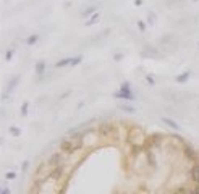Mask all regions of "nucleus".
Segmentation results:
<instances>
[{
    "label": "nucleus",
    "instance_id": "obj_5",
    "mask_svg": "<svg viewBox=\"0 0 199 194\" xmlns=\"http://www.w3.org/2000/svg\"><path fill=\"white\" fill-rule=\"evenodd\" d=\"M183 155H184L188 160H191L193 163H196L197 160H199V155H197V152H196V149H193V146H189V144H184Z\"/></svg>",
    "mask_w": 199,
    "mask_h": 194
},
{
    "label": "nucleus",
    "instance_id": "obj_29",
    "mask_svg": "<svg viewBox=\"0 0 199 194\" xmlns=\"http://www.w3.org/2000/svg\"><path fill=\"white\" fill-rule=\"evenodd\" d=\"M12 57H13V50H8L7 54H5V58L7 60H12Z\"/></svg>",
    "mask_w": 199,
    "mask_h": 194
},
{
    "label": "nucleus",
    "instance_id": "obj_17",
    "mask_svg": "<svg viewBox=\"0 0 199 194\" xmlns=\"http://www.w3.org/2000/svg\"><path fill=\"white\" fill-rule=\"evenodd\" d=\"M143 152V146H139V144H133V147H131V155H138Z\"/></svg>",
    "mask_w": 199,
    "mask_h": 194
},
{
    "label": "nucleus",
    "instance_id": "obj_13",
    "mask_svg": "<svg viewBox=\"0 0 199 194\" xmlns=\"http://www.w3.org/2000/svg\"><path fill=\"white\" fill-rule=\"evenodd\" d=\"M162 121L165 123V125H167V126H170V128H173V130H180V126H178V123H175L173 120H172V118H162Z\"/></svg>",
    "mask_w": 199,
    "mask_h": 194
},
{
    "label": "nucleus",
    "instance_id": "obj_34",
    "mask_svg": "<svg viewBox=\"0 0 199 194\" xmlns=\"http://www.w3.org/2000/svg\"><path fill=\"white\" fill-rule=\"evenodd\" d=\"M2 194H10V189H7V188L2 189Z\"/></svg>",
    "mask_w": 199,
    "mask_h": 194
},
{
    "label": "nucleus",
    "instance_id": "obj_11",
    "mask_svg": "<svg viewBox=\"0 0 199 194\" xmlns=\"http://www.w3.org/2000/svg\"><path fill=\"white\" fill-rule=\"evenodd\" d=\"M173 194H189V188L184 186V184H180L173 189Z\"/></svg>",
    "mask_w": 199,
    "mask_h": 194
},
{
    "label": "nucleus",
    "instance_id": "obj_6",
    "mask_svg": "<svg viewBox=\"0 0 199 194\" xmlns=\"http://www.w3.org/2000/svg\"><path fill=\"white\" fill-rule=\"evenodd\" d=\"M63 159H65V154L61 152H55V154H52L49 159H47V165H52V167H57V165H63Z\"/></svg>",
    "mask_w": 199,
    "mask_h": 194
},
{
    "label": "nucleus",
    "instance_id": "obj_14",
    "mask_svg": "<svg viewBox=\"0 0 199 194\" xmlns=\"http://www.w3.org/2000/svg\"><path fill=\"white\" fill-rule=\"evenodd\" d=\"M44 71H45V61L44 60L37 61V63H36V73L37 74H42Z\"/></svg>",
    "mask_w": 199,
    "mask_h": 194
},
{
    "label": "nucleus",
    "instance_id": "obj_1",
    "mask_svg": "<svg viewBox=\"0 0 199 194\" xmlns=\"http://www.w3.org/2000/svg\"><path fill=\"white\" fill-rule=\"evenodd\" d=\"M83 146H84V141L83 139H76V138H63L60 141V150L63 152L65 155H71L75 154L76 150L79 149H83Z\"/></svg>",
    "mask_w": 199,
    "mask_h": 194
},
{
    "label": "nucleus",
    "instance_id": "obj_12",
    "mask_svg": "<svg viewBox=\"0 0 199 194\" xmlns=\"http://www.w3.org/2000/svg\"><path fill=\"white\" fill-rule=\"evenodd\" d=\"M191 178L196 184H199V167L197 165H194V167L191 168Z\"/></svg>",
    "mask_w": 199,
    "mask_h": 194
},
{
    "label": "nucleus",
    "instance_id": "obj_15",
    "mask_svg": "<svg viewBox=\"0 0 199 194\" xmlns=\"http://www.w3.org/2000/svg\"><path fill=\"white\" fill-rule=\"evenodd\" d=\"M99 18H101V15H99V13H94V15L86 21V26H92V25H96V23L99 21Z\"/></svg>",
    "mask_w": 199,
    "mask_h": 194
},
{
    "label": "nucleus",
    "instance_id": "obj_10",
    "mask_svg": "<svg viewBox=\"0 0 199 194\" xmlns=\"http://www.w3.org/2000/svg\"><path fill=\"white\" fill-rule=\"evenodd\" d=\"M71 63V57H68V58H61L55 63V68H63V67H68V65Z\"/></svg>",
    "mask_w": 199,
    "mask_h": 194
},
{
    "label": "nucleus",
    "instance_id": "obj_31",
    "mask_svg": "<svg viewBox=\"0 0 199 194\" xmlns=\"http://www.w3.org/2000/svg\"><path fill=\"white\" fill-rule=\"evenodd\" d=\"M65 191H66V183L63 184V188H61V189H58V192H57V194H65Z\"/></svg>",
    "mask_w": 199,
    "mask_h": 194
},
{
    "label": "nucleus",
    "instance_id": "obj_30",
    "mask_svg": "<svg viewBox=\"0 0 199 194\" xmlns=\"http://www.w3.org/2000/svg\"><path fill=\"white\" fill-rule=\"evenodd\" d=\"M113 58H115L117 61H120V60L123 58V55H121V54H115V55H113Z\"/></svg>",
    "mask_w": 199,
    "mask_h": 194
},
{
    "label": "nucleus",
    "instance_id": "obj_27",
    "mask_svg": "<svg viewBox=\"0 0 199 194\" xmlns=\"http://www.w3.org/2000/svg\"><path fill=\"white\" fill-rule=\"evenodd\" d=\"M146 81H148V83L151 84V86H154V84H155V81H154V78H152V76H151V74H148V76H146Z\"/></svg>",
    "mask_w": 199,
    "mask_h": 194
},
{
    "label": "nucleus",
    "instance_id": "obj_8",
    "mask_svg": "<svg viewBox=\"0 0 199 194\" xmlns=\"http://www.w3.org/2000/svg\"><path fill=\"white\" fill-rule=\"evenodd\" d=\"M141 55H143V57H152V55H155V57H157V55H160V52L157 50V49H154V47H151V45H146L144 47V49H143V52H141Z\"/></svg>",
    "mask_w": 199,
    "mask_h": 194
},
{
    "label": "nucleus",
    "instance_id": "obj_20",
    "mask_svg": "<svg viewBox=\"0 0 199 194\" xmlns=\"http://www.w3.org/2000/svg\"><path fill=\"white\" fill-rule=\"evenodd\" d=\"M120 110L128 112V113H134V108H133L131 105H126V104H121V105H120Z\"/></svg>",
    "mask_w": 199,
    "mask_h": 194
},
{
    "label": "nucleus",
    "instance_id": "obj_19",
    "mask_svg": "<svg viewBox=\"0 0 199 194\" xmlns=\"http://www.w3.org/2000/svg\"><path fill=\"white\" fill-rule=\"evenodd\" d=\"M148 163H149V165H152L154 168L157 167V163H155V157L152 155V152H151V150H148Z\"/></svg>",
    "mask_w": 199,
    "mask_h": 194
},
{
    "label": "nucleus",
    "instance_id": "obj_33",
    "mask_svg": "<svg viewBox=\"0 0 199 194\" xmlns=\"http://www.w3.org/2000/svg\"><path fill=\"white\" fill-rule=\"evenodd\" d=\"M28 167H29V163H28V162H25V163L21 165V168H23V170H28Z\"/></svg>",
    "mask_w": 199,
    "mask_h": 194
},
{
    "label": "nucleus",
    "instance_id": "obj_7",
    "mask_svg": "<svg viewBox=\"0 0 199 194\" xmlns=\"http://www.w3.org/2000/svg\"><path fill=\"white\" fill-rule=\"evenodd\" d=\"M162 144V136L160 134H152L146 139V147L148 149H152V147H159Z\"/></svg>",
    "mask_w": 199,
    "mask_h": 194
},
{
    "label": "nucleus",
    "instance_id": "obj_18",
    "mask_svg": "<svg viewBox=\"0 0 199 194\" xmlns=\"http://www.w3.org/2000/svg\"><path fill=\"white\" fill-rule=\"evenodd\" d=\"M37 41H39V34H32V36H29L26 39V44L28 45H32V44H36Z\"/></svg>",
    "mask_w": 199,
    "mask_h": 194
},
{
    "label": "nucleus",
    "instance_id": "obj_4",
    "mask_svg": "<svg viewBox=\"0 0 199 194\" xmlns=\"http://www.w3.org/2000/svg\"><path fill=\"white\" fill-rule=\"evenodd\" d=\"M65 173H66V170H65L63 165H57V167H54L47 173V176H49V179H52V181H60V179L65 176Z\"/></svg>",
    "mask_w": 199,
    "mask_h": 194
},
{
    "label": "nucleus",
    "instance_id": "obj_9",
    "mask_svg": "<svg viewBox=\"0 0 199 194\" xmlns=\"http://www.w3.org/2000/svg\"><path fill=\"white\" fill-rule=\"evenodd\" d=\"M189 76H191V71H184L181 74H178V76H177V83L178 84H184L189 79Z\"/></svg>",
    "mask_w": 199,
    "mask_h": 194
},
{
    "label": "nucleus",
    "instance_id": "obj_22",
    "mask_svg": "<svg viewBox=\"0 0 199 194\" xmlns=\"http://www.w3.org/2000/svg\"><path fill=\"white\" fill-rule=\"evenodd\" d=\"M8 131H10L12 136H20V134H21L20 128H16V126H10V128H8Z\"/></svg>",
    "mask_w": 199,
    "mask_h": 194
},
{
    "label": "nucleus",
    "instance_id": "obj_32",
    "mask_svg": "<svg viewBox=\"0 0 199 194\" xmlns=\"http://www.w3.org/2000/svg\"><path fill=\"white\" fill-rule=\"evenodd\" d=\"M134 5L136 7H141V5H143V0H134Z\"/></svg>",
    "mask_w": 199,
    "mask_h": 194
},
{
    "label": "nucleus",
    "instance_id": "obj_35",
    "mask_svg": "<svg viewBox=\"0 0 199 194\" xmlns=\"http://www.w3.org/2000/svg\"><path fill=\"white\" fill-rule=\"evenodd\" d=\"M194 2H197V0H194Z\"/></svg>",
    "mask_w": 199,
    "mask_h": 194
},
{
    "label": "nucleus",
    "instance_id": "obj_25",
    "mask_svg": "<svg viewBox=\"0 0 199 194\" xmlns=\"http://www.w3.org/2000/svg\"><path fill=\"white\" fill-rule=\"evenodd\" d=\"M154 21H155V15H154V13H148V23L152 25Z\"/></svg>",
    "mask_w": 199,
    "mask_h": 194
},
{
    "label": "nucleus",
    "instance_id": "obj_23",
    "mask_svg": "<svg viewBox=\"0 0 199 194\" xmlns=\"http://www.w3.org/2000/svg\"><path fill=\"white\" fill-rule=\"evenodd\" d=\"M28 107H29V104H28V102H23V105H21V115H23V117L28 115Z\"/></svg>",
    "mask_w": 199,
    "mask_h": 194
},
{
    "label": "nucleus",
    "instance_id": "obj_2",
    "mask_svg": "<svg viewBox=\"0 0 199 194\" xmlns=\"http://www.w3.org/2000/svg\"><path fill=\"white\" fill-rule=\"evenodd\" d=\"M99 134H101L102 138H112V136H118V130L113 123L104 121L99 125Z\"/></svg>",
    "mask_w": 199,
    "mask_h": 194
},
{
    "label": "nucleus",
    "instance_id": "obj_24",
    "mask_svg": "<svg viewBox=\"0 0 199 194\" xmlns=\"http://www.w3.org/2000/svg\"><path fill=\"white\" fill-rule=\"evenodd\" d=\"M91 13H92V15L96 13V7H89L88 10H84V12H83V15H84V16H88V15H91Z\"/></svg>",
    "mask_w": 199,
    "mask_h": 194
},
{
    "label": "nucleus",
    "instance_id": "obj_28",
    "mask_svg": "<svg viewBox=\"0 0 199 194\" xmlns=\"http://www.w3.org/2000/svg\"><path fill=\"white\" fill-rule=\"evenodd\" d=\"M138 28L144 32V31H146V23H144V21H138Z\"/></svg>",
    "mask_w": 199,
    "mask_h": 194
},
{
    "label": "nucleus",
    "instance_id": "obj_3",
    "mask_svg": "<svg viewBox=\"0 0 199 194\" xmlns=\"http://www.w3.org/2000/svg\"><path fill=\"white\" fill-rule=\"evenodd\" d=\"M113 97L117 99H126V100H133L134 99V94L131 92V87H130V83H123L120 91L113 94Z\"/></svg>",
    "mask_w": 199,
    "mask_h": 194
},
{
    "label": "nucleus",
    "instance_id": "obj_26",
    "mask_svg": "<svg viewBox=\"0 0 199 194\" xmlns=\"http://www.w3.org/2000/svg\"><path fill=\"white\" fill-rule=\"evenodd\" d=\"M5 176H7V179H15V178H16V173H15V172H8Z\"/></svg>",
    "mask_w": 199,
    "mask_h": 194
},
{
    "label": "nucleus",
    "instance_id": "obj_21",
    "mask_svg": "<svg viewBox=\"0 0 199 194\" xmlns=\"http://www.w3.org/2000/svg\"><path fill=\"white\" fill-rule=\"evenodd\" d=\"M83 61V57L81 55H78V57H75V58H71V63H70V67H76V65H79Z\"/></svg>",
    "mask_w": 199,
    "mask_h": 194
},
{
    "label": "nucleus",
    "instance_id": "obj_16",
    "mask_svg": "<svg viewBox=\"0 0 199 194\" xmlns=\"http://www.w3.org/2000/svg\"><path fill=\"white\" fill-rule=\"evenodd\" d=\"M18 81H20V74H16V76H15V78H13V79H12V81H10V83H8V91H10V92H12V91H13V89H15V87H16V84H18Z\"/></svg>",
    "mask_w": 199,
    "mask_h": 194
}]
</instances>
